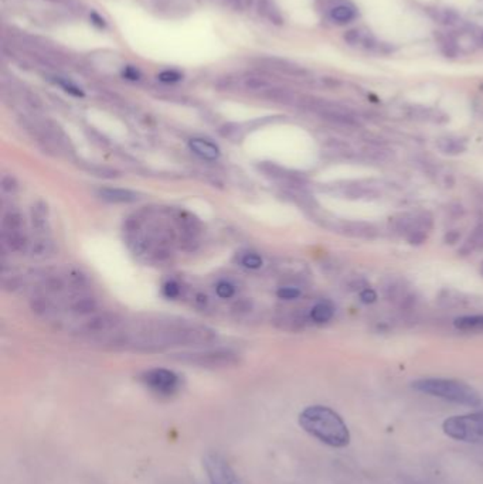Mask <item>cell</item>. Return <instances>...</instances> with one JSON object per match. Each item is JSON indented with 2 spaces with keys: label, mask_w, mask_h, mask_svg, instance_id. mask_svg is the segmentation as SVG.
<instances>
[{
  "label": "cell",
  "mask_w": 483,
  "mask_h": 484,
  "mask_svg": "<svg viewBox=\"0 0 483 484\" xmlns=\"http://www.w3.org/2000/svg\"><path fill=\"white\" fill-rule=\"evenodd\" d=\"M244 85L251 91H267L270 88V84L260 77H248L245 78Z\"/></svg>",
  "instance_id": "cell-25"
},
{
  "label": "cell",
  "mask_w": 483,
  "mask_h": 484,
  "mask_svg": "<svg viewBox=\"0 0 483 484\" xmlns=\"http://www.w3.org/2000/svg\"><path fill=\"white\" fill-rule=\"evenodd\" d=\"M279 299L283 301H294L297 298L301 296V290L298 287H292V286H285V287H279L276 292Z\"/></svg>",
  "instance_id": "cell-26"
},
{
  "label": "cell",
  "mask_w": 483,
  "mask_h": 484,
  "mask_svg": "<svg viewBox=\"0 0 483 484\" xmlns=\"http://www.w3.org/2000/svg\"><path fill=\"white\" fill-rule=\"evenodd\" d=\"M480 39H482V43H483V33H482V36H480Z\"/></svg>",
  "instance_id": "cell-38"
},
{
  "label": "cell",
  "mask_w": 483,
  "mask_h": 484,
  "mask_svg": "<svg viewBox=\"0 0 483 484\" xmlns=\"http://www.w3.org/2000/svg\"><path fill=\"white\" fill-rule=\"evenodd\" d=\"M122 75L126 78V80H130V81H138L141 80V71L134 67V66H126L123 70H122Z\"/></svg>",
  "instance_id": "cell-33"
},
{
  "label": "cell",
  "mask_w": 483,
  "mask_h": 484,
  "mask_svg": "<svg viewBox=\"0 0 483 484\" xmlns=\"http://www.w3.org/2000/svg\"><path fill=\"white\" fill-rule=\"evenodd\" d=\"M159 81H162L165 84H175L179 82L180 80H183V74L176 71V70H165L157 75Z\"/></svg>",
  "instance_id": "cell-27"
},
{
  "label": "cell",
  "mask_w": 483,
  "mask_h": 484,
  "mask_svg": "<svg viewBox=\"0 0 483 484\" xmlns=\"http://www.w3.org/2000/svg\"><path fill=\"white\" fill-rule=\"evenodd\" d=\"M455 328L462 332L483 333V316H464L455 320Z\"/></svg>",
  "instance_id": "cell-14"
},
{
  "label": "cell",
  "mask_w": 483,
  "mask_h": 484,
  "mask_svg": "<svg viewBox=\"0 0 483 484\" xmlns=\"http://www.w3.org/2000/svg\"><path fill=\"white\" fill-rule=\"evenodd\" d=\"M344 40L350 44V46H365V47H373L374 46V40L369 33H363L362 30H350L344 35Z\"/></svg>",
  "instance_id": "cell-18"
},
{
  "label": "cell",
  "mask_w": 483,
  "mask_h": 484,
  "mask_svg": "<svg viewBox=\"0 0 483 484\" xmlns=\"http://www.w3.org/2000/svg\"><path fill=\"white\" fill-rule=\"evenodd\" d=\"M24 233V221L19 211L9 210L3 215V234Z\"/></svg>",
  "instance_id": "cell-12"
},
{
  "label": "cell",
  "mask_w": 483,
  "mask_h": 484,
  "mask_svg": "<svg viewBox=\"0 0 483 484\" xmlns=\"http://www.w3.org/2000/svg\"><path fill=\"white\" fill-rule=\"evenodd\" d=\"M442 431L454 440L483 445V411L449 416L442 424Z\"/></svg>",
  "instance_id": "cell-3"
},
{
  "label": "cell",
  "mask_w": 483,
  "mask_h": 484,
  "mask_svg": "<svg viewBox=\"0 0 483 484\" xmlns=\"http://www.w3.org/2000/svg\"><path fill=\"white\" fill-rule=\"evenodd\" d=\"M57 85H60L64 91H66V92H69L70 95H74V96H84V92H82V89L80 88V87H77L76 84H73L71 81H69V80H66V78H61V77H55L54 80H53Z\"/></svg>",
  "instance_id": "cell-22"
},
{
  "label": "cell",
  "mask_w": 483,
  "mask_h": 484,
  "mask_svg": "<svg viewBox=\"0 0 483 484\" xmlns=\"http://www.w3.org/2000/svg\"><path fill=\"white\" fill-rule=\"evenodd\" d=\"M91 21H92V24H95L96 27H100V28H104L107 26L105 19L101 17L98 13H95V12L91 13Z\"/></svg>",
  "instance_id": "cell-36"
},
{
  "label": "cell",
  "mask_w": 483,
  "mask_h": 484,
  "mask_svg": "<svg viewBox=\"0 0 483 484\" xmlns=\"http://www.w3.org/2000/svg\"><path fill=\"white\" fill-rule=\"evenodd\" d=\"M356 17V9L350 5H337L331 10V19L337 24L350 23Z\"/></svg>",
  "instance_id": "cell-16"
},
{
  "label": "cell",
  "mask_w": 483,
  "mask_h": 484,
  "mask_svg": "<svg viewBox=\"0 0 483 484\" xmlns=\"http://www.w3.org/2000/svg\"><path fill=\"white\" fill-rule=\"evenodd\" d=\"M98 195L103 200L114 204H128L139 199L138 192L128 188H103L100 190Z\"/></svg>",
  "instance_id": "cell-10"
},
{
  "label": "cell",
  "mask_w": 483,
  "mask_h": 484,
  "mask_svg": "<svg viewBox=\"0 0 483 484\" xmlns=\"http://www.w3.org/2000/svg\"><path fill=\"white\" fill-rule=\"evenodd\" d=\"M216 294H217V296L221 298V299H230V298L234 296L236 289H234V286H233L230 282L222 280V282H220V283L216 286Z\"/></svg>",
  "instance_id": "cell-24"
},
{
  "label": "cell",
  "mask_w": 483,
  "mask_h": 484,
  "mask_svg": "<svg viewBox=\"0 0 483 484\" xmlns=\"http://www.w3.org/2000/svg\"><path fill=\"white\" fill-rule=\"evenodd\" d=\"M243 267H245L247 269H260L263 267V258L258 253H245L244 258L241 260Z\"/></svg>",
  "instance_id": "cell-23"
},
{
  "label": "cell",
  "mask_w": 483,
  "mask_h": 484,
  "mask_svg": "<svg viewBox=\"0 0 483 484\" xmlns=\"http://www.w3.org/2000/svg\"><path fill=\"white\" fill-rule=\"evenodd\" d=\"M435 37H437L439 47L445 55L454 57L459 51L457 36H454L453 33H442V31H437Z\"/></svg>",
  "instance_id": "cell-15"
},
{
  "label": "cell",
  "mask_w": 483,
  "mask_h": 484,
  "mask_svg": "<svg viewBox=\"0 0 483 484\" xmlns=\"http://www.w3.org/2000/svg\"><path fill=\"white\" fill-rule=\"evenodd\" d=\"M164 292H165V295H166L168 298H170V299L177 298L179 294H180V286H179L176 282L170 280V282H168V283L165 285Z\"/></svg>",
  "instance_id": "cell-32"
},
{
  "label": "cell",
  "mask_w": 483,
  "mask_h": 484,
  "mask_svg": "<svg viewBox=\"0 0 483 484\" xmlns=\"http://www.w3.org/2000/svg\"><path fill=\"white\" fill-rule=\"evenodd\" d=\"M121 323L119 317L114 313H101L88 319L82 325V332L87 334H103L112 332Z\"/></svg>",
  "instance_id": "cell-8"
},
{
  "label": "cell",
  "mask_w": 483,
  "mask_h": 484,
  "mask_svg": "<svg viewBox=\"0 0 483 484\" xmlns=\"http://www.w3.org/2000/svg\"><path fill=\"white\" fill-rule=\"evenodd\" d=\"M469 244L473 248H483V225L480 224L479 227L472 234V238H469Z\"/></svg>",
  "instance_id": "cell-30"
},
{
  "label": "cell",
  "mask_w": 483,
  "mask_h": 484,
  "mask_svg": "<svg viewBox=\"0 0 483 484\" xmlns=\"http://www.w3.org/2000/svg\"><path fill=\"white\" fill-rule=\"evenodd\" d=\"M49 248H50V242L46 241V240H40V241H36L33 244V247H31V251H33V255H46L49 252Z\"/></svg>",
  "instance_id": "cell-31"
},
{
  "label": "cell",
  "mask_w": 483,
  "mask_h": 484,
  "mask_svg": "<svg viewBox=\"0 0 483 484\" xmlns=\"http://www.w3.org/2000/svg\"><path fill=\"white\" fill-rule=\"evenodd\" d=\"M188 146L191 149V152L197 154L199 157L204 159V160H217L220 157V149L217 145H214L213 142L207 141V139H202V138H195L190 139Z\"/></svg>",
  "instance_id": "cell-11"
},
{
  "label": "cell",
  "mask_w": 483,
  "mask_h": 484,
  "mask_svg": "<svg viewBox=\"0 0 483 484\" xmlns=\"http://www.w3.org/2000/svg\"><path fill=\"white\" fill-rule=\"evenodd\" d=\"M258 62L263 64V66L267 69H271V70L288 74V75L301 77V75L306 74V71L302 67H299L298 64L279 58V57H263V58H258Z\"/></svg>",
  "instance_id": "cell-9"
},
{
  "label": "cell",
  "mask_w": 483,
  "mask_h": 484,
  "mask_svg": "<svg viewBox=\"0 0 483 484\" xmlns=\"http://www.w3.org/2000/svg\"><path fill=\"white\" fill-rule=\"evenodd\" d=\"M143 385L159 397H172L182 386L180 377L166 368H152L142 374L141 377Z\"/></svg>",
  "instance_id": "cell-5"
},
{
  "label": "cell",
  "mask_w": 483,
  "mask_h": 484,
  "mask_svg": "<svg viewBox=\"0 0 483 484\" xmlns=\"http://www.w3.org/2000/svg\"><path fill=\"white\" fill-rule=\"evenodd\" d=\"M70 309L77 314H89L95 312L96 302L94 298H89V296H78L71 301Z\"/></svg>",
  "instance_id": "cell-19"
},
{
  "label": "cell",
  "mask_w": 483,
  "mask_h": 484,
  "mask_svg": "<svg viewBox=\"0 0 483 484\" xmlns=\"http://www.w3.org/2000/svg\"><path fill=\"white\" fill-rule=\"evenodd\" d=\"M50 2H54V3H61V2H64V0H50Z\"/></svg>",
  "instance_id": "cell-37"
},
{
  "label": "cell",
  "mask_w": 483,
  "mask_h": 484,
  "mask_svg": "<svg viewBox=\"0 0 483 484\" xmlns=\"http://www.w3.org/2000/svg\"><path fill=\"white\" fill-rule=\"evenodd\" d=\"M203 469L210 484H244L229 460L218 451H207L203 456Z\"/></svg>",
  "instance_id": "cell-6"
},
{
  "label": "cell",
  "mask_w": 483,
  "mask_h": 484,
  "mask_svg": "<svg viewBox=\"0 0 483 484\" xmlns=\"http://www.w3.org/2000/svg\"><path fill=\"white\" fill-rule=\"evenodd\" d=\"M299 427L312 438L329 447L349 446L351 435L344 419L326 405L306 406L298 416Z\"/></svg>",
  "instance_id": "cell-1"
},
{
  "label": "cell",
  "mask_w": 483,
  "mask_h": 484,
  "mask_svg": "<svg viewBox=\"0 0 483 484\" xmlns=\"http://www.w3.org/2000/svg\"><path fill=\"white\" fill-rule=\"evenodd\" d=\"M412 390L462 406L477 408L483 400L469 384L453 378H421L411 384Z\"/></svg>",
  "instance_id": "cell-2"
},
{
  "label": "cell",
  "mask_w": 483,
  "mask_h": 484,
  "mask_svg": "<svg viewBox=\"0 0 483 484\" xmlns=\"http://www.w3.org/2000/svg\"><path fill=\"white\" fill-rule=\"evenodd\" d=\"M335 307L329 302H320L310 310V319L316 323H326L333 317Z\"/></svg>",
  "instance_id": "cell-17"
},
{
  "label": "cell",
  "mask_w": 483,
  "mask_h": 484,
  "mask_svg": "<svg viewBox=\"0 0 483 484\" xmlns=\"http://www.w3.org/2000/svg\"><path fill=\"white\" fill-rule=\"evenodd\" d=\"M360 299H362V302H363V303H367V305H369V303L376 302L377 295H376V292H374L373 289H365L363 292L360 294Z\"/></svg>",
  "instance_id": "cell-35"
},
{
  "label": "cell",
  "mask_w": 483,
  "mask_h": 484,
  "mask_svg": "<svg viewBox=\"0 0 483 484\" xmlns=\"http://www.w3.org/2000/svg\"><path fill=\"white\" fill-rule=\"evenodd\" d=\"M258 13L276 26L283 24V17L274 0H258Z\"/></svg>",
  "instance_id": "cell-13"
},
{
  "label": "cell",
  "mask_w": 483,
  "mask_h": 484,
  "mask_svg": "<svg viewBox=\"0 0 483 484\" xmlns=\"http://www.w3.org/2000/svg\"><path fill=\"white\" fill-rule=\"evenodd\" d=\"M2 188L3 191L9 192V195H13V192H16L19 188V183L13 176H5L2 179Z\"/></svg>",
  "instance_id": "cell-29"
},
{
  "label": "cell",
  "mask_w": 483,
  "mask_h": 484,
  "mask_svg": "<svg viewBox=\"0 0 483 484\" xmlns=\"http://www.w3.org/2000/svg\"><path fill=\"white\" fill-rule=\"evenodd\" d=\"M26 102L35 109H42V107H43L42 100L33 92H26Z\"/></svg>",
  "instance_id": "cell-34"
},
{
  "label": "cell",
  "mask_w": 483,
  "mask_h": 484,
  "mask_svg": "<svg viewBox=\"0 0 483 484\" xmlns=\"http://www.w3.org/2000/svg\"><path fill=\"white\" fill-rule=\"evenodd\" d=\"M445 143H446V146H439L444 153H461L462 150H465V146L461 145V142H458V141L446 139Z\"/></svg>",
  "instance_id": "cell-28"
},
{
  "label": "cell",
  "mask_w": 483,
  "mask_h": 484,
  "mask_svg": "<svg viewBox=\"0 0 483 484\" xmlns=\"http://www.w3.org/2000/svg\"><path fill=\"white\" fill-rule=\"evenodd\" d=\"M177 360L188 364H195L206 368H225L238 363L237 354L229 350H206L196 352L177 354Z\"/></svg>",
  "instance_id": "cell-4"
},
{
  "label": "cell",
  "mask_w": 483,
  "mask_h": 484,
  "mask_svg": "<svg viewBox=\"0 0 483 484\" xmlns=\"http://www.w3.org/2000/svg\"><path fill=\"white\" fill-rule=\"evenodd\" d=\"M305 105L312 111H315L316 114H319L322 118H325L326 120H331L333 123L346 125V126H354L359 123L356 116H354L349 109L337 104L320 101V100H310V101H306Z\"/></svg>",
  "instance_id": "cell-7"
},
{
  "label": "cell",
  "mask_w": 483,
  "mask_h": 484,
  "mask_svg": "<svg viewBox=\"0 0 483 484\" xmlns=\"http://www.w3.org/2000/svg\"><path fill=\"white\" fill-rule=\"evenodd\" d=\"M458 19H459L458 15L455 12H453V10H449V9H442V10L439 9L435 13V20L438 23H442V24H446V26L455 24L458 21Z\"/></svg>",
  "instance_id": "cell-21"
},
{
  "label": "cell",
  "mask_w": 483,
  "mask_h": 484,
  "mask_svg": "<svg viewBox=\"0 0 483 484\" xmlns=\"http://www.w3.org/2000/svg\"><path fill=\"white\" fill-rule=\"evenodd\" d=\"M31 222L37 233L46 231L47 225V207L43 203H37L31 210Z\"/></svg>",
  "instance_id": "cell-20"
}]
</instances>
